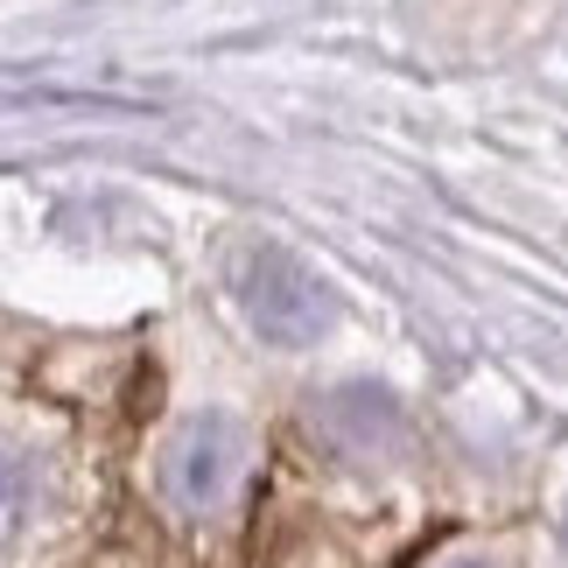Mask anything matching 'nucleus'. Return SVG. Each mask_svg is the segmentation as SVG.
<instances>
[{
    "label": "nucleus",
    "instance_id": "obj_1",
    "mask_svg": "<svg viewBox=\"0 0 568 568\" xmlns=\"http://www.w3.org/2000/svg\"><path fill=\"white\" fill-rule=\"evenodd\" d=\"M232 295L267 344H316L331 331V288L274 239H260L232 260Z\"/></svg>",
    "mask_w": 568,
    "mask_h": 568
},
{
    "label": "nucleus",
    "instance_id": "obj_2",
    "mask_svg": "<svg viewBox=\"0 0 568 568\" xmlns=\"http://www.w3.org/2000/svg\"><path fill=\"white\" fill-rule=\"evenodd\" d=\"M246 456H253V435L232 414H196L162 456V491L183 513H217L246 477Z\"/></svg>",
    "mask_w": 568,
    "mask_h": 568
},
{
    "label": "nucleus",
    "instance_id": "obj_3",
    "mask_svg": "<svg viewBox=\"0 0 568 568\" xmlns=\"http://www.w3.org/2000/svg\"><path fill=\"white\" fill-rule=\"evenodd\" d=\"M29 506H36V470L14 443H0V548L29 527Z\"/></svg>",
    "mask_w": 568,
    "mask_h": 568
},
{
    "label": "nucleus",
    "instance_id": "obj_4",
    "mask_svg": "<svg viewBox=\"0 0 568 568\" xmlns=\"http://www.w3.org/2000/svg\"><path fill=\"white\" fill-rule=\"evenodd\" d=\"M464 568H477V561H464Z\"/></svg>",
    "mask_w": 568,
    "mask_h": 568
}]
</instances>
